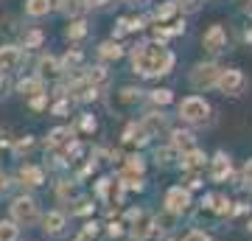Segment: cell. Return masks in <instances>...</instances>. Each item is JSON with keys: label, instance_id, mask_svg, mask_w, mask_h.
Returning <instances> with one entry per match:
<instances>
[{"label": "cell", "instance_id": "cell-1", "mask_svg": "<svg viewBox=\"0 0 252 241\" xmlns=\"http://www.w3.org/2000/svg\"><path fill=\"white\" fill-rule=\"evenodd\" d=\"M132 68L140 76H162L174 68V54L168 48H162L160 42H146L140 48H135Z\"/></svg>", "mask_w": 252, "mask_h": 241}, {"label": "cell", "instance_id": "cell-2", "mask_svg": "<svg viewBox=\"0 0 252 241\" xmlns=\"http://www.w3.org/2000/svg\"><path fill=\"white\" fill-rule=\"evenodd\" d=\"M210 115V107H207L205 99L199 96H190L180 104V118L182 121H190V124H205V118Z\"/></svg>", "mask_w": 252, "mask_h": 241}, {"label": "cell", "instance_id": "cell-3", "mask_svg": "<svg viewBox=\"0 0 252 241\" xmlns=\"http://www.w3.org/2000/svg\"><path fill=\"white\" fill-rule=\"evenodd\" d=\"M216 87L224 93V96H238L244 87H247V79H244V73L241 70H221L219 73V79H216Z\"/></svg>", "mask_w": 252, "mask_h": 241}, {"label": "cell", "instance_id": "cell-4", "mask_svg": "<svg viewBox=\"0 0 252 241\" xmlns=\"http://www.w3.org/2000/svg\"><path fill=\"white\" fill-rule=\"evenodd\" d=\"M219 68L213 62H207V65H196L193 68V73H190V84L196 90H207V87H216V79H219Z\"/></svg>", "mask_w": 252, "mask_h": 241}, {"label": "cell", "instance_id": "cell-5", "mask_svg": "<svg viewBox=\"0 0 252 241\" xmlns=\"http://www.w3.org/2000/svg\"><path fill=\"white\" fill-rule=\"evenodd\" d=\"M11 216H14V222L20 224H34L36 219H39V213H36V202L34 199H28V197H20L14 199V205H11Z\"/></svg>", "mask_w": 252, "mask_h": 241}, {"label": "cell", "instance_id": "cell-6", "mask_svg": "<svg viewBox=\"0 0 252 241\" xmlns=\"http://www.w3.org/2000/svg\"><path fill=\"white\" fill-rule=\"evenodd\" d=\"M154 233V219L146 210H132V236H135L137 241L149 239Z\"/></svg>", "mask_w": 252, "mask_h": 241}, {"label": "cell", "instance_id": "cell-7", "mask_svg": "<svg viewBox=\"0 0 252 241\" xmlns=\"http://www.w3.org/2000/svg\"><path fill=\"white\" fill-rule=\"evenodd\" d=\"M227 48V34H224V28L221 26H210L207 28V34H205V51L207 54H221Z\"/></svg>", "mask_w": 252, "mask_h": 241}, {"label": "cell", "instance_id": "cell-8", "mask_svg": "<svg viewBox=\"0 0 252 241\" xmlns=\"http://www.w3.org/2000/svg\"><path fill=\"white\" fill-rule=\"evenodd\" d=\"M165 205H168V210L171 213L180 216L185 207L190 205V197H188V191H182V188H171L168 194H165Z\"/></svg>", "mask_w": 252, "mask_h": 241}, {"label": "cell", "instance_id": "cell-9", "mask_svg": "<svg viewBox=\"0 0 252 241\" xmlns=\"http://www.w3.org/2000/svg\"><path fill=\"white\" fill-rule=\"evenodd\" d=\"M20 59H23V56H20V48H14V45H3V48H0V76L9 73V70H14V68L20 65Z\"/></svg>", "mask_w": 252, "mask_h": 241}, {"label": "cell", "instance_id": "cell-10", "mask_svg": "<svg viewBox=\"0 0 252 241\" xmlns=\"http://www.w3.org/2000/svg\"><path fill=\"white\" fill-rule=\"evenodd\" d=\"M182 169L188 171V174H199V171L205 169V154L196 152V149L185 152V154H182Z\"/></svg>", "mask_w": 252, "mask_h": 241}, {"label": "cell", "instance_id": "cell-11", "mask_svg": "<svg viewBox=\"0 0 252 241\" xmlns=\"http://www.w3.org/2000/svg\"><path fill=\"white\" fill-rule=\"evenodd\" d=\"M17 90L26 96V99H39L42 93H45V87H42V79H36V76H31V79H23L17 84Z\"/></svg>", "mask_w": 252, "mask_h": 241}, {"label": "cell", "instance_id": "cell-12", "mask_svg": "<svg viewBox=\"0 0 252 241\" xmlns=\"http://www.w3.org/2000/svg\"><path fill=\"white\" fill-rule=\"evenodd\" d=\"M36 68H39V76H36V79H56V76L62 73V65L56 62L54 56H42Z\"/></svg>", "mask_w": 252, "mask_h": 241}, {"label": "cell", "instance_id": "cell-13", "mask_svg": "<svg viewBox=\"0 0 252 241\" xmlns=\"http://www.w3.org/2000/svg\"><path fill=\"white\" fill-rule=\"evenodd\" d=\"M17 177L23 179V185H42V169H36V166H23L17 171Z\"/></svg>", "mask_w": 252, "mask_h": 241}, {"label": "cell", "instance_id": "cell-14", "mask_svg": "<svg viewBox=\"0 0 252 241\" xmlns=\"http://www.w3.org/2000/svg\"><path fill=\"white\" fill-rule=\"evenodd\" d=\"M73 96H76L79 101H90V99H95L98 93H95V84H90L87 79H81V81L73 84Z\"/></svg>", "mask_w": 252, "mask_h": 241}, {"label": "cell", "instance_id": "cell-15", "mask_svg": "<svg viewBox=\"0 0 252 241\" xmlns=\"http://www.w3.org/2000/svg\"><path fill=\"white\" fill-rule=\"evenodd\" d=\"M42 224H45V233H51V236H59L62 233V227H64V216L62 213H48L45 219H42Z\"/></svg>", "mask_w": 252, "mask_h": 241}, {"label": "cell", "instance_id": "cell-16", "mask_svg": "<svg viewBox=\"0 0 252 241\" xmlns=\"http://www.w3.org/2000/svg\"><path fill=\"white\" fill-rule=\"evenodd\" d=\"M171 146L174 149H182V152H190V149H193V135L190 132H174L171 135Z\"/></svg>", "mask_w": 252, "mask_h": 241}, {"label": "cell", "instance_id": "cell-17", "mask_svg": "<svg viewBox=\"0 0 252 241\" xmlns=\"http://www.w3.org/2000/svg\"><path fill=\"white\" fill-rule=\"evenodd\" d=\"M224 177H230V160L224 154H216L213 157V179H224Z\"/></svg>", "mask_w": 252, "mask_h": 241}, {"label": "cell", "instance_id": "cell-18", "mask_svg": "<svg viewBox=\"0 0 252 241\" xmlns=\"http://www.w3.org/2000/svg\"><path fill=\"white\" fill-rule=\"evenodd\" d=\"M26 11L31 14V17H42V14H48V11H51V0H28Z\"/></svg>", "mask_w": 252, "mask_h": 241}, {"label": "cell", "instance_id": "cell-19", "mask_svg": "<svg viewBox=\"0 0 252 241\" xmlns=\"http://www.w3.org/2000/svg\"><path fill=\"white\" fill-rule=\"evenodd\" d=\"M81 9H84V3H81V0H59V11H62V14L76 17V14H81Z\"/></svg>", "mask_w": 252, "mask_h": 241}, {"label": "cell", "instance_id": "cell-20", "mask_svg": "<svg viewBox=\"0 0 252 241\" xmlns=\"http://www.w3.org/2000/svg\"><path fill=\"white\" fill-rule=\"evenodd\" d=\"M67 140H70V129H54L51 138H48V146L56 149V146H62V143H67Z\"/></svg>", "mask_w": 252, "mask_h": 241}, {"label": "cell", "instance_id": "cell-21", "mask_svg": "<svg viewBox=\"0 0 252 241\" xmlns=\"http://www.w3.org/2000/svg\"><path fill=\"white\" fill-rule=\"evenodd\" d=\"M0 241H17V224L0 222Z\"/></svg>", "mask_w": 252, "mask_h": 241}, {"label": "cell", "instance_id": "cell-22", "mask_svg": "<svg viewBox=\"0 0 252 241\" xmlns=\"http://www.w3.org/2000/svg\"><path fill=\"white\" fill-rule=\"evenodd\" d=\"M98 54L104 56V59H118V56L124 54V48H121L118 42H104V45H101Z\"/></svg>", "mask_w": 252, "mask_h": 241}, {"label": "cell", "instance_id": "cell-23", "mask_svg": "<svg viewBox=\"0 0 252 241\" xmlns=\"http://www.w3.org/2000/svg\"><path fill=\"white\" fill-rule=\"evenodd\" d=\"M84 34H87V23H84V20H76V23L67 26V36H70V39H81Z\"/></svg>", "mask_w": 252, "mask_h": 241}, {"label": "cell", "instance_id": "cell-24", "mask_svg": "<svg viewBox=\"0 0 252 241\" xmlns=\"http://www.w3.org/2000/svg\"><path fill=\"white\" fill-rule=\"evenodd\" d=\"M174 11H177V6H174V0H168V3H162L160 9L154 11V17H157V20L162 23V20H168V17H171Z\"/></svg>", "mask_w": 252, "mask_h": 241}, {"label": "cell", "instance_id": "cell-25", "mask_svg": "<svg viewBox=\"0 0 252 241\" xmlns=\"http://www.w3.org/2000/svg\"><path fill=\"white\" fill-rule=\"evenodd\" d=\"M174 219H177V213H171V210H168V213H162L160 219H154V227H157V224H160V230H171Z\"/></svg>", "mask_w": 252, "mask_h": 241}, {"label": "cell", "instance_id": "cell-26", "mask_svg": "<svg viewBox=\"0 0 252 241\" xmlns=\"http://www.w3.org/2000/svg\"><path fill=\"white\" fill-rule=\"evenodd\" d=\"M171 99H174L171 90H154V93H152V101H154V104H168Z\"/></svg>", "mask_w": 252, "mask_h": 241}, {"label": "cell", "instance_id": "cell-27", "mask_svg": "<svg viewBox=\"0 0 252 241\" xmlns=\"http://www.w3.org/2000/svg\"><path fill=\"white\" fill-rule=\"evenodd\" d=\"M42 31H28L26 34V48H36V45H42Z\"/></svg>", "mask_w": 252, "mask_h": 241}, {"label": "cell", "instance_id": "cell-28", "mask_svg": "<svg viewBox=\"0 0 252 241\" xmlns=\"http://www.w3.org/2000/svg\"><path fill=\"white\" fill-rule=\"evenodd\" d=\"M174 6H180L182 11H196L199 9V0H174Z\"/></svg>", "mask_w": 252, "mask_h": 241}, {"label": "cell", "instance_id": "cell-29", "mask_svg": "<svg viewBox=\"0 0 252 241\" xmlns=\"http://www.w3.org/2000/svg\"><path fill=\"white\" fill-rule=\"evenodd\" d=\"M93 205H90V199H79L76 202V207H73V213H90Z\"/></svg>", "mask_w": 252, "mask_h": 241}, {"label": "cell", "instance_id": "cell-30", "mask_svg": "<svg viewBox=\"0 0 252 241\" xmlns=\"http://www.w3.org/2000/svg\"><path fill=\"white\" fill-rule=\"evenodd\" d=\"M185 241H210V236L202 233V230H190L188 236H185Z\"/></svg>", "mask_w": 252, "mask_h": 241}, {"label": "cell", "instance_id": "cell-31", "mask_svg": "<svg viewBox=\"0 0 252 241\" xmlns=\"http://www.w3.org/2000/svg\"><path fill=\"white\" fill-rule=\"evenodd\" d=\"M79 62H81V54H79V51H73V54L64 56V68H76Z\"/></svg>", "mask_w": 252, "mask_h": 241}, {"label": "cell", "instance_id": "cell-32", "mask_svg": "<svg viewBox=\"0 0 252 241\" xmlns=\"http://www.w3.org/2000/svg\"><path fill=\"white\" fill-rule=\"evenodd\" d=\"M230 210H233V207H230V202H227V199H219L216 213H219V216H224V213H230Z\"/></svg>", "mask_w": 252, "mask_h": 241}, {"label": "cell", "instance_id": "cell-33", "mask_svg": "<svg viewBox=\"0 0 252 241\" xmlns=\"http://www.w3.org/2000/svg\"><path fill=\"white\" fill-rule=\"evenodd\" d=\"M81 126H84V132H95V118H84V121H81Z\"/></svg>", "mask_w": 252, "mask_h": 241}, {"label": "cell", "instance_id": "cell-34", "mask_svg": "<svg viewBox=\"0 0 252 241\" xmlns=\"http://www.w3.org/2000/svg\"><path fill=\"white\" fill-rule=\"evenodd\" d=\"M244 179H247V185H252V160L244 166Z\"/></svg>", "mask_w": 252, "mask_h": 241}, {"label": "cell", "instance_id": "cell-35", "mask_svg": "<svg viewBox=\"0 0 252 241\" xmlns=\"http://www.w3.org/2000/svg\"><path fill=\"white\" fill-rule=\"evenodd\" d=\"M107 3H112V0H87V6H95V9H101V6H107Z\"/></svg>", "mask_w": 252, "mask_h": 241}, {"label": "cell", "instance_id": "cell-36", "mask_svg": "<svg viewBox=\"0 0 252 241\" xmlns=\"http://www.w3.org/2000/svg\"><path fill=\"white\" fill-rule=\"evenodd\" d=\"M54 112H56V115H64V112H67V104H64V101H62V104H56Z\"/></svg>", "mask_w": 252, "mask_h": 241}, {"label": "cell", "instance_id": "cell-37", "mask_svg": "<svg viewBox=\"0 0 252 241\" xmlns=\"http://www.w3.org/2000/svg\"><path fill=\"white\" fill-rule=\"evenodd\" d=\"M109 236H121V224H109Z\"/></svg>", "mask_w": 252, "mask_h": 241}, {"label": "cell", "instance_id": "cell-38", "mask_svg": "<svg viewBox=\"0 0 252 241\" xmlns=\"http://www.w3.org/2000/svg\"><path fill=\"white\" fill-rule=\"evenodd\" d=\"M90 239H93V236H87V233H84V236H79L76 241H90Z\"/></svg>", "mask_w": 252, "mask_h": 241}, {"label": "cell", "instance_id": "cell-39", "mask_svg": "<svg viewBox=\"0 0 252 241\" xmlns=\"http://www.w3.org/2000/svg\"><path fill=\"white\" fill-rule=\"evenodd\" d=\"M3 87H6V81H3V76H0V93H3Z\"/></svg>", "mask_w": 252, "mask_h": 241}, {"label": "cell", "instance_id": "cell-40", "mask_svg": "<svg viewBox=\"0 0 252 241\" xmlns=\"http://www.w3.org/2000/svg\"><path fill=\"white\" fill-rule=\"evenodd\" d=\"M247 230H250V236H252V222H250V227H247Z\"/></svg>", "mask_w": 252, "mask_h": 241}, {"label": "cell", "instance_id": "cell-41", "mask_svg": "<svg viewBox=\"0 0 252 241\" xmlns=\"http://www.w3.org/2000/svg\"><path fill=\"white\" fill-rule=\"evenodd\" d=\"M129 3H137V0H129Z\"/></svg>", "mask_w": 252, "mask_h": 241}]
</instances>
